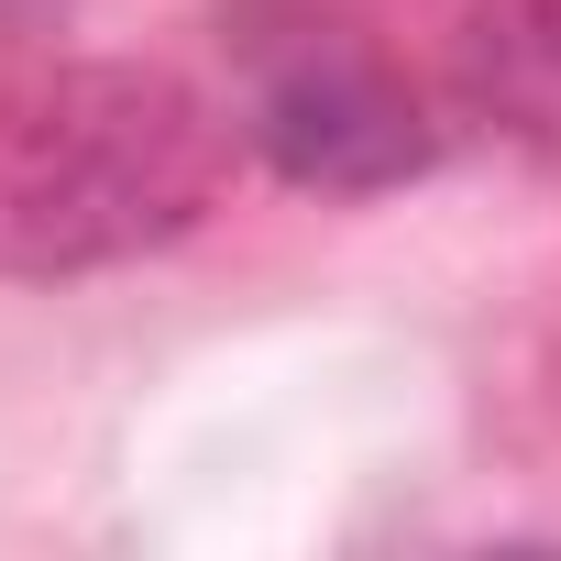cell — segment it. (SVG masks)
Masks as SVG:
<instances>
[{
    "label": "cell",
    "instance_id": "obj_3",
    "mask_svg": "<svg viewBox=\"0 0 561 561\" xmlns=\"http://www.w3.org/2000/svg\"><path fill=\"white\" fill-rule=\"evenodd\" d=\"M0 12H45V0H0Z\"/></svg>",
    "mask_w": 561,
    "mask_h": 561
},
{
    "label": "cell",
    "instance_id": "obj_2",
    "mask_svg": "<svg viewBox=\"0 0 561 561\" xmlns=\"http://www.w3.org/2000/svg\"><path fill=\"white\" fill-rule=\"evenodd\" d=\"M253 144L287 165L298 187H386V176H408L430 154V133L386 89V67H364L342 45H309V56H287V67L264 78Z\"/></svg>",
    "mask_w": 561,
    "mask_h": 561
},
{
    "label": "cell",
    "instance_id": "obj_1",
    "mask_svg": "<svg viewBox=\"0 0 561 561\" xmlns=\"http://www.w3.org/2000/svg\"><path fill=\"white\" fill-rule=\"evenodd\" d=\"M187 198H198V176H187V133H176L165 89H122V122H89L78 100L45 111L34 122V176L12 187L45 264L144 242V231L187 220Z\"/></svg>",
    "mask_w": 561,
    "mask_h": 561
}]
</instances>
